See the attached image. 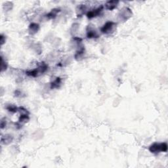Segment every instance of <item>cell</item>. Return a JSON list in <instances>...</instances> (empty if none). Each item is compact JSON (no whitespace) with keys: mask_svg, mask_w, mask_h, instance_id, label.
<instances>
[{"mask_svg":"<svg viewBox=\"0 0 168 168\" xmlns=\"http://www.w3.org/2000/svg\"><path fill=\"white\" fill-rule=\"evenodd\" d=\"M47 68H48V66H47L44 62H41V64L39 65L38 67L32 70V71H27L26 72V74L28 76H32L34 77H38L40 75L43 74L44 72H46Z\"/></svg>","mask_w":168,"mask_h":168,"instance_id":"cell-1","label":"cell"},{"mask_svg":"<svg viewBox=\"0 0 168 168\" xmlns=\"http://www.w3.org/2000/svg\"><path fill=\"white\" fill-rule=\"evenodd\" d=\"M167 144L166 142H154L149 148V151L153 154H158L160 152H166L167 151Z\"/></svg>","mask_w":168,"mask_h":168,"instance_id":"cell-2","label":"cell"},{"mask_svg":"<svg viewBox=\"0 0 168 168\" xmlns=\"http://www.w3.org/2000/svg\"><path fill=\"white\" fill-rule=\"evenodd\" d=\"M116 26L117 24L116 22L112 21L107 22L101 27V33L104 34H110L113 33L116 28Z\"/></svg>","mask_w":168,"mask_h":168,"instance_id":"cell-3","label":"cell"},{"mask_svg":"<svg viewBox=\"0 0 168 168\" xmlns=\"http://www.w3.org/2000/svg\"><path fill=\"white\" fill-rule=\"evenodd\" d=\"M133 15V12L131 9L129 7H124L118 14V17L122 21H126L129 19L131 18Z\"/></svg>","mask_w":168,"mask_h":168,"instance_id":"cell-4","label":"cell"},{"mask_svg":"<svg viewBox=\"0 0 168 168\" xmlns=\"http://www.w3.org/2000/svg\"><path fill=\"white\" fill-rule=\"evenodd\" d=\"M104 9V6H101L98 7L97 9H93L91 11H88L87 12L86 16L88 19H91L93 18H95V17H97V16H99L100 14L101 13V12L102 11V10Z\"/></svg>","mask_w":168,"mask_h":168,"instance_id":"cell-5","label":"cell"},{"mask_svg":"<svg viewBox=\"0 0 168 168\" xmlns=\"http://www.w3.org/2000/svg\"><path fill=\"white\" fill-rule=\"evenodd\" d=\"M80 44L78 45V49L77 50L76 54L74 55V58L75 59L77 60V61H81V60H82L85 52L84 47L83 46H81Z\"/></svg>","mask_w":168,"mask_h":168,"instance_id":"cell-6","label":"cell"},{"mask_svg":"<svg viewBox=\"0 0 168 168\" xmlns=\"http://www.w3.org/2000/svg\"><path fill=\"white\" fill-rule=\"evenodd\" d=\"M30 120V117H29V114H21V116L19 117V122L17 123L16 125L17 126H19V129L21 128L22 127V125H24L26 123L28 122Z\"/></svg>","mask_w":168,"mask_h":168,"instance_id":"cell-7","label":"cell"},{"mask_svg":"<svg viewBox=\"0 0 168 168\" xmlns=\"http://www.w3.org/2000/svg\"><path fill=\"white\" fill-rule=\"evenodd\" d=\"M99 37V34L97 33V32L94 30L92 28L89 27V26L87 27V37L88 39H92V38H98Z\"/></svg>","mask_w":168,"mask_h":168,"instance_id":"cell-8","label":"cell"},{"mask_svg":"<svg viewBox=\"0 0 168 168\" xmlns=\"http://www.w3.org/2000/svg\"><path fill=\"white\" fill-rule=\"evenodd\" d=\"M119 1H108L106 3H105V8L109 11H112V10L117 8L118 6Z\"/></svg>","mask_w":168,"mask_h":168,"instance_id":"cell-9","label":"cell"},{"mask_svg":"<svg viewBox=\"0 0 168 168\" xmlns=\"http://www.w3.org/2000/svg\"><path fill=\"white\" fill-rule=\"evenodd\" d=\"M39 30V25L37 23L32 22L28 26V32L30 35H34L38 32Z\"/></svg>","mask_w":168,"mask_h":168,"instance_id":"cell-10","label":"cell"},{"mask_svg":"<svg viewBox=\"0 0 168 168\" xmlns=\"http://www.w3.org/2000/svg\"><path fill=\"white\" fill-rule=\"evenodd\" d=\"M13 137L12 135L10 134H6L4 136H2L1 138V143L2 144L7 145L10 143H11L13 141Z\"/></svg>","mask_w":168,"mask_h":168,"instance_id":"cell-11","label":"cell"},{"mask_svg":"<svg viewBox=\"0 0 168 168\" xmlns=\"http://www.w3.org/2000/svg\"><path fill=\"white\" fill-rule=\"evenodd\" d=\"M61 12V9L59 8H55L52 9L48 14L46 15V17L48 19H54L57 17V14Z\"/></svg>","mask_w":168,"mask_h":168,"instance_id":"cell-12","label":"cell"},{"mask_svg":"<svg viewBox=\"0 0 168 168\" xmlns=\"http://www.w3.org/2000/svg\"><path fill=\"white\" fill-rule=\"evenodd\" d=\"M62 80L60 77H57L51 83V89H57L61 86Z\"/></svg>","mask_w":168,"mask_h":168,"instance_id":"cell-13","label":"cell"},{"mask_svg":"<svg viewBox=\"0 0 168 168\" xmlns=\"http://www.w3.org/2000/svg\"><path fill=\"white\" fill-rule=\"evenodd\" d=\"M6 108L9 112H12V113H15V112H18V110H19L18 107H17L15 104H7Z\"/></svg>","mask_w":168,"mask_h":168,"instance_id":"cell-14","label":"cell"},{"mask_svg":"<svg viewBox=\"0 0 168 168\" xmlns=\"http://www.w3.org/2000/svg\"><path fill=\"white\" fill-rule=\"evenodd\" d=\"M86 6L84 5H80V6H77L76 11L77 12V15L82 16L85 13V11H86Z\"/></svg>","mask_w":168,"mask_h":168,"instance_id":"cell-15","label":"cell"},{"mask_svg":"<svg viewBox=\"0 0 168 168\" xmlns=\"http://www.w3.org/2000/svg\"><path fill=\"white\" fill-rule=\"evenodd\" d=\"M12 2H9V1H7L6 2V3L4 4V6H3V8L4 9L6 10V11H10V10H11L12 8Z\"/></svg>","mask_w":168,"mask_h":168,"instance_id":"cell-16","label":"cell"},{"mask_svg":"<svg viewBox=\"0 0 168 168\" xmlns=\"http://www.w3.org/2000/svg\"><path fill=\"white\" fill-rule=\"evenodd\" d=\"M7 67H8V64H7V62L4 61L3 57L1 56V72H3L4 71H6Z\"/></svg>","mask_w":168,"mask_h":168,"instance_id":"cell-17","label":"cell"},{"mask_svg":"<svg viewBox=\"0 0 168 168\" xmlns=\"http://www.w3.org/2000/svg\"><path fill=\"white\" fill-rule=\"evenodd\" d=\"M18 112H19L21 114H29V112L28 111V110L24 109V107H19V110H18Z\"/></svg>","mask_w":168,"mask_h":168,"instance_id":"cell-18","label":"cell"},{"mask_svg":"<svg viewBox=\"0 0 168 168\" xmlns=\"http://www.w3.org/2000/svg\"><path fill=\"white\" fill-rule=\"evenodd\" d=\"M7 124V121L6 118H3L1 120V129H3L6 127Z\"/></svg>","mask_w":168,"mask_h":168,"instance_id":"cell-19","label":"cell"},{"mask_svg":"<svg viewBox=\"0 0 168 168\" xmlns=\"http://www.w3.org/2000/svg\"><path fill=\"white\" fill-rule=\"evenodd\" d=\"M77 29H78V24H74L72 25V27L71 28V32L72 33H75V32H76Z\"/></svg>","mask_w":168,"mask_h":168,"instance_id":"cell-20","label":"cell"},{"mask_svg":"<svg viewBox=\"0 0 168 168\" xmlns=\"http://www.w3.org/2000/svg\"><path fill=\"white\" fill-rule=\"evenodd\" d=\"M15 96L17 97H24L23 95H22V92L21 91V90H16V91H15Z\"/></svg>","mask_w":168,"mask_h":168,"instance_id":"cell-21","label":"cell"},{"mask_svg":"<svg viewBox=\"0 0 168 168\" xmlns=\"http://www.w3.org/2000/svg\"><path fill=\"white\" fill-rule=\"evenodd\" d=\"M6 41V37L4 36L3 34L1 35V45L3 46V45L5 44V42Z\"/></svg>","mask_w":168,"mask_h":168,"instance_id":"cell-22","label":"cell"}]
</instances>
